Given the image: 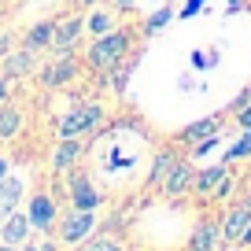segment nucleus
I'll list each match as a JSON object with an SVG mask.
<instances>
[{
	"instance_id": "obj_20",
	"label": "nucleus",
	"mask_w": 251,
	"mask_h": 251,
	"mask_svg": "<svg viewBox=\"0 0 251 251\" xmlns=\"http://www.w3.org/2000/svg\"><path fill=\"white\" fill-rule=\"evenodd\" d=\"M78 251H126V240L111 229H96L85 244H78Z\"/></svg>"
},
{
	"instance_id": "obj_12",
	"label": "nucleus",
	"mask_w": 251,
	"mask_h": 251,
	"mask_svg": "<svg viewBox=\"0 0 251 251\" xmlns=\"http://www.w3.org/2000/svg\"><path fill=\"white\" fill-rule=\"evenodd\" d=\"M26 200V181L19 174H8V177L0 181V222L8 218L11 211H19Z\"/></svg>"
},
{
	"instance_id": "obj_5",
	"label": "nucleus",
	"mask_w": 251,
	"mask_h": 251,
	"mask_svg": "<svg viewBox=\"0 0 251 251\" xmlns=\"http://www.w3.org/2000/svg\"><path fill=\"white\" fill-rule=\"evenodd\" d=\"M78 74H81V59H78L74 52L52 55L45 67H37V81H41L45 89H63V85H71Z\"/></svg>"
},
{
	"instance_id": "obj_27",
	"label": "nucleus",
	"mask_w": 251,
	"mask_h": 251,
	"mask_svg": "<svg viewBox=\"0 0 251 251\" xmlns=\"http://www.w3.org/2000/svg\"><path fill=\"white\" fill-rule=\"evenodd\" d=\"M192 67H196V71H207V67H211V55H203V52H192Z\"/></svg>"
},
{
	"instance_id": "obj_30",
	"label": "nucleus",
	"mask_w": 251,
	"mask_h": 251,
	"mask_svg": "<svg viewBox=\"0 0 251 251\" xmlns=\"http://www.w3.org/2000/svg\"><path fill=\"white\" fill-rule=\"evenodd\" d=\"M11 174V155H4V151H0V181L8 177Z\"/></svg>"
},
{
	"instance_id": "obj_35",
	"label": "nucleus",
	"mask_w": 251,
	"mask_h": 251,
	"mask_svg": "<svg viewBox=\"0 0 251 251\" xmlns=\"http://www.w3.org/2000/svg\"><path fill=\"white\" fill-rule=\"evenodd\" d=\"M244 8V0H229V11H240Z\"/></svg>"
},
{
	"instance_id": "obj_26",
	"label": "nucleus",
	"mask_w": 251,
	"mask_h": 251,
	"mask_svg": "<svg viewBox=\"0 0 251 251\" xmlns=\"http://www.w3.org/2000/svg\"><path fill=\"white\" fill-rule=\"evenodd\" d=\"M8 100H11V78L0 74V103H8Z\"/></svg>"
},
{
	"instance_id": "obj_3",
	"label": "nucleus",
	"mask_w": 251,
	"mask_h": 251,
	"mask_svg": "<svg viewBox=\"0 0 251 251\" xmlns=\"http://www.w3.org/2000/svg\"><path fill=\"white\" fill-rule=\"evenodd\" d=\"M96 229H100L96 211H78V207H71V211L59 214V222H55V240L67 244V248H78V244H85Z\"/></svg>"
},
{
	"instance_id": "obj_2",
	"label": "nucleus",
	"mask_w": 251,
	"mask_h": 251,
	"mask_svg": "<svg viewBox=\"0 0 251 251\" xmlns=\"http://www.w3.org/2000/svg\"><path fill=\"white\" fill-rule=\"evenodd\" d=\"M100 122H103L100 103H93V100L74 103V107L55 122V137H93L96 129H100Z\"/></svg>"
},
{
	"instance_id": "obj_4",
	"label": "nucleus",
	"mask_w": 251,
	"mask_h": 251,
	"mask_svg": "<svg viewBox=\"0 0 251 251\" xmlns=\"http://www.w3.org/2000/svg\"><path fill=\"white\" fill-rule=\"evenodd\" d=\"M26 214H30L33 233L52 236V233H55V222H59V203H55L52 192L37 188V192H30V200H26Z\"/></svg>"
},
{
	"instance_id": "obj_31",
	"label": "nucleus",
	"mask_w": 251,
	"mask_h": 251,
	"mask_svg": "<svg viewBox=\"0 0 251 251\" xmlns=\"http://www.w3.org/2000/svg\"><path fill=\"white\" fill-rule=\"evenodd\" d=\"M41 251H59V240H52V236H48V240H41Z\"/></svg>"
},
{
	"instance_id": "obj_6",
	"label": "nucleus",
	"mask_w": 251,
	"mask_h": 251,
	"mask_svg": "<svg viewBox=\"0 0 251 251\" xmlns=\"http://www.w3.org/2000/svg\"><path fill=\"white\" fill-rule=\"evenodd\" d=\"M67 200H71V207H78V211H100L107 196H103L100 188L74 166V170L67 174Z\"/></svg>"
},
{
	"instance_id": "obj_16",
	"label": "nucleus",
	"mask_w": 251,
	"mask_h": 251,
	"mask_svg": "<svg viewBox=\"0 0 251 251\" xmlns=\"http://www.w3.org/2000/svg\"><path fill=\"white\" fill-rule=\"evenodd\" d=\"M52 37H55V19H41V23H33L30 30L23 33V48H30V52H48L52 48Z\"/></svg>"
},
{
	"instance_id": "obj_28",
	"label": "nucleus",
	"mask_w": 251,
	"mask_h": 251,
	"mask_svg": "<svg viewBox=\"0 0 251 251\" xmlns=\"http://www.w3.org/2000/svg\"><path fill=\"white\" fill-rule=\"evenodd\" d=\"M236 126H240V129H251V103L240 111V115H236Z\"/></svg>"
},
{
	"instance_id": "obj_9",
	"label": "nucleus",
	"mask_w": 251,
	"mask_h": 251,
	"mask_svg": "<svg viewBox=\"0 0 251 251\" xmlns=\"http://www.w3.org/2000/svg\"><path fill=\"white\" fill-rule=\"evenodd\" d=\"M81 33H85V15H67L55 19V37H52V55H67L81 45Z\"/></svg>"
},
{
	"instance_id": "obj_14",
	"label": "nucleus",
	"mask_w": 251,
	"mask_h": 251,
	"mask_svg": "<svg viewBox=\"0 0 251 251\" xmlns=\"http://www.w3.org/2000/svg\"><path fill=\"white\" fill-rule=\"evenodd\" d=\"M218 248H226L218 222H200L192 229V236H188V244H185V251H218Z\"/></svg>"
},
{
	"instance_id": "obj_22",
	"label": "nucleus",
	"mask_w": 251,
	"mask_h": 251,
	"mask_svg": "<svg viewBox=\"0 0 251 251\" xmlns=\"http://www.w3.org/2000/svg\"><path fill=\"white\" fill-rule=\"evenodd\" d=\"M222 159H226L229 166H233V163H244V159H251V129H240V137H236V141L226 148V155H222Z\"/></svg>"
},
{
	"instance_id": "obj_38",
	"label": "nucleus",
	"mask_w": 251,
	"mask_h": 251,
	"mask_svg": "<svg viewBox=\"0 0 251 251\" xmlns=\"http://www.w3.org/2000/svg\"><path fill=\"white\" fill-rule=\"evenodd\" d=\"M244 203H251V192H248V196H244Z\"/></svg>"
},
{
	"instance_id": "obj_17",
	"label": "nucleus",
	"mask_w": 251,
	"mask_h": 251,
	"mask_svg": "<svg viewBox=\"0 0 251 251\" xmlns=\"http://www.w3.org/2000/svg\"><path fill=\"white\" fill-rule=\"evenodd\" d=\"M23 126H26V115L19 103H0V141H15L19 133H23Z\"/></svg>"
},
{
	"instance_id": "obj_21",
	"label": "nucleus",
	"mask_w": 251,
	"mask_h": 251,
	"mask_svg": "<svg viewBox=\"0 0 251 251\" xmlns=\"http://www.w3.org/2000/svg\"><path fill=\"white\" fill-rule=\"evenodd\" d=\"M115 30V8H89L85 15V33H93V37H100V33Z\"/></svg>"
},
{
	"instance_id": "obj_10",
	"label": "nucleus",
	"mask_w": 251,
	"mask_h": 251,
	"mask_svg": "<svg viewBox=\"0 0 251 251\" xmlns=\"http://www.w3.org/2000/svg\"><path fill=\"white\" fill-rule=\"evenodd\" d=\"M192 181H196V163H188V159H177V166L170 170V177L163 181V192L166 200H181V196H188L192 192Z\"/></svg>"
},
{
	"instance_id": "obj_32",
	"label": "nucleus",
	"mask_w": 251,
	"mask_h": 251,
	"mask_svg": "<svg viewBox=\"0 0 251 251\" xmlns=\"http://www.w3.org/2000/svg\"><path fill=\"white\" fill-rule=\"evenodd\" d=\"M111 8H118V11H129V8H133V0H111Z\"/></svg>"
},
{
	"instance_id": "obj_25",
	"label": "nucleus",
	"mask_w": 251,
	"mask_h": 251,
	"mask_svg": "<svg viewBox=\"0 0 251 251\" xmlns=\"http://www.w3.org/2000/svg\"><path fill=\"white\" fill-rule=\"evenodd\" d=\"M248 103H251V93H240V96H236V100H233V103H229V115H233V118H236V115H240V111H244V107H248Z\"/></svg>"
},
{
	"instance_id": "obj_33",
	"label": "nucleus",
	"mask_w": 251,
	"mask_h": 251,
	"mask_svg": "<svg viewBox=\"0 0 251 251\" xmlns=\"http://www.w3.org/2000/svg\"><path fill=\"white\" fill-rule=\"evenodd\" d=\"M240 248H244V251H251V226L244 229V236H240Z\"/></svg>"
},
{
	"instance_id": "obj_8",
	"label": "nucleus",
	"mask_w": 251,
	"mask_h": 251,
	"mask_svg": "<svg viewBox=\"0 0 251 251\" xmlns=\"http://www.w3.org/2000/svg\"><path fill=\"white\" fill-rule=\"evenodd\" d=\"M218 226H222V244L226 248H240V236H244V229L251 226V203H229L226 211H222V218H218Z\"/></svg>"
},
{
	"instance_id": "obj_11",
	"label": "nucleus",
	"mask_w": 251,
	"mask_h": 251,
	"mask_svg": "<svg viewBox=\"0 0 251 251\" xmlns=\"http://www.w3.org/2000/svg\"><path fill=\"white\" fill-rule=\"evenodd\" d=\"M0 74H8L11 81L37 74V52H30V48H11V52L4 55V63H0Z\"/></svg>"
},
{
	"instance_id": "obj_19",
	"label": "nucleus",
	"mask_w": 251,
	"mask_h": 251,
	"mask_svg": "<svg viewBox=\"0 0 251 251\" xmlns=\"http://www.w3.org/2000/svg\"><path fill=\"white\" fill-rule=\"evenodd\" d=\"M177 166V155H174L170 148H163V151H155V159H151V170H148V188H163V181L170 177V170Z\"/></svg>"
},
{
	"instance_id": "obj_36",
	"label": "nucleus",
	"mask_w": 251,
	"mask_h": 251,
	"mask_svg": "<svg viewBox=\"0 0 251 251\" xmlns=\"http://www.w3.org/2000/svg\"><path fill=\"white\" fill-rule=\"evenodd\" d=\"M0 251H19V244H4L0 240Z\"/></svg>"
},
{
	"instance_id": "obj_1",
	"label": "nucleus",
	"mask_w": 251,
	"mask_h": 251,
	"mask_svg": "<svg viewBox=\"0 0 251 251\" xmlns=\"http://www.w3.org/2000/svg\"><path fill=\"white\" fill-rule=\"evenodd\" d=\"M129 48H133V33L122 30V26H115V30L93 37V45L85 48V63L93 67L96 74H111L118 63L129 55Z\"/></svg>"
},
{
	"instance_id": "obj_34",
	"label": "nucleus",
	"mask_w": 251,
	"mask_h": 251,
	"mask_svg": "<svg viewBox=\"0 0 251 251\" xmlns=\"http://www.w3.org/2000/svg\"><path fill=\"white\" fill-rule=\"evenodd\" d=\"M19 251H41V244H30V240H26V244H19Z\"/></svg>"
},
{
	"instance_id": "obj_37",
	"label": "nucleus",
	"mask_w": 251,
	"mask_h": 251,
	"mask_svg": "<svg viewBox=\"0 0 251 251\" xmlns=\"http://www.w3.org/2000/svg\"><path fill=\"white\" fill-rule=\"evenodd\" d=\"M218 251H244V248H218Z\"/></svg>"
},
{
	"instance_id": "obj_15",
	"label": "nucleus",
	"mask_w": 251,
	"mask_h": 251,
	"mask_svg": "<svg viewBox=\"0 0 251 251\" xmlns=\"http://www.w3.org/2000/svg\"><path fill=\"white\" fill-rule=\"evenodd\" d=\"M226 177H229V163L226 159L214 163V166H203V170L196 174V181H192V196H214Z\"/></svg>"
},
{
	"instance_id": "obj_23",
	"label": "nucleus",
	"mask_w": 251,
	"mask_h": 251,
	"mask_svg": "<svg viewBox=\"0 0 251 251\" xmlns=\"http://www.w3.org/2000/svg\"><path fill=\"white\" fill-rule=\"evenodd\" d=\"M218 141H222L218 133H211V137H203V141H196L192 148H188V159H192V163H200L203 155H211V151L218 148Z\"/></svg>"
},
{
	"instance_id": "obj_18",
	"label": "nucleus",
	"mask_w": 251,
	"mask_h": 251,
	"mask_svg": "<svg viewBox=\"0 0 251 251\" xmlns=\"http://www.w3.org/2000/svg\"><path fill=\"white\" fill-rule=\"evenodd\" d=\"M218 129H222V115H207V118H200V122L185 126V129H181V133H177V141L192 148V144H196V141H203V137L218 133Z\"/></svg>"
},
{
	"instance_id": "obj_29",
	"label": "nucleus",
	"mask_w": 251,
	"mask_h": 251,
	"mask_svg": "<svg viewBox=\"0 0 251 251\" xmlns=\"http://www.w3.org/2000/svg\"><path fill=\"white\" fill-rule=\"evenodd\" d=\"M200 8H203V0H188V4H185V11H181V19H188V15H196Z\"/></svg>"
},
{
	"instance_id": "obj_24",
	"label": "nucleus",
	"mask_w": 251,
	"mask_h": 251,
	"mask_svg": "<svg viewBox=\"0 0 251 251\" xmlns=\"http://www.w3.org/2000/svg\"><path fill=\"white\" fill-rule=\"evenodd\" d=\"M174 19V8H159L155 15H148V23H144V33H159L166 23Z\"/></svg>"
},
{
	"instance_id": "obj_13",
	"label": "nucleus",
	"mask_w": 251,
	"mask_h": 251,
	"mask_svg": "<svg viewBox=\"0 0 251 251\" xmlns=\"http://www.w3.org/2000/svg\"><path fill=\"white\" fill-rule=\"evenodd\" d=\"M33 236V226H30V214L19 207V211H11L8 218L0 222V240L4 244H26Z\"/></svg>"
},
{
	"instance_id": "obj_7",
	"label": "nucleus",
	"mask_w": 251,
	"mask_h": 251,
	"mask_svg": "<svg viewBox=\"0 0 251 251\" xmlns=\"http://www.w3.org/2000/svg\"><path fill=\"white\" fill-rule=\"evenodd\" d=\"M89 144L85 137H55V148L52 155H48V166H52V174H71L74 166L85 159Z\"/></svg>"
}]
</instances>
